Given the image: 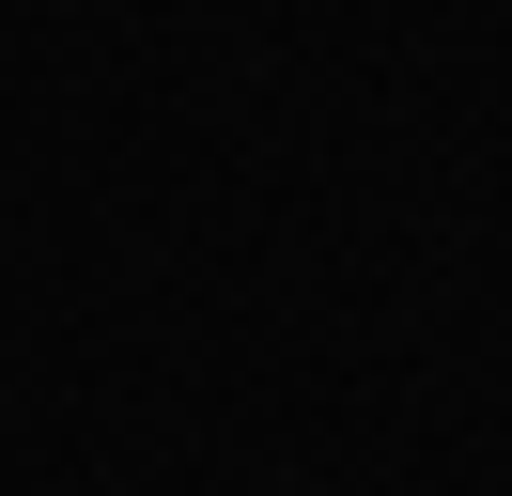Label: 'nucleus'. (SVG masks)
Wrapping results in <instances>:
<instances>
[]
</instances>
